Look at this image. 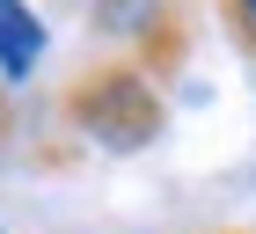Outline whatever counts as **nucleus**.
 I'll return each instance as SVG.
<instances>
[{
	"label": "nucleus",
	"instance_id": "f257e3e1",
	"mask_svg": "<svg viewBox=\"0 0 256 234\" xmlns=\"http://www.w3.org/2000/svg\"><path fill=\"white\" fill-rule=\"evenodd\" d=\"M59 117L74 124L88 146L102 154H146L161 132H168V96H161V80L132 58H96V66H80L74 80L59 88Z\"/></svg>",
	"mask_w": 256,
	"mask_h": 234
},
{
	"label": "nucleus",
	"instance_id": "f03ea898",
	"mask_svg": "<svg viewBox=\"0 0 256 234\" xmlns=\"http://www.w3.org/2000/svg\"><path fill=\"white\" fill-rule=\"evenodd\" d=\"M88 30L124 44V58L146 66L154 80H168L183 66V8L176 0H88Z\"/></svg>",
	"mask_w": 256,
	"mask_h": 234
},
{
	"label": "nucleus",
	"instance_id": "7ed1b4c3",
	"mask_svg": "<svg viewBox=\"0 0 256 234\" xmlns=\"http://www.w3.org/2000/svg\"><path fill=\"white\" fill-rule=\"evenodd\" d=\"M44 22H37V8L30 0H0V80L8 88H22V80L44 66Z\"/></svg>",
	"mask_w": 256,
	"mask_h": 234
},
{
	"label": "nucleus",
	"instance_id": "20e7f679",
	"mask_svg": "<svg viewBox=\"0 0 256 234\" xmlns=\"http://www.w3.org/2000/svg\"><path fill=\"white\" fill-rule=\"evenodd\" d=\"M220 22H227L234 52H242V58H256V0H220Z\"/></svg>",
	"mask_w": 256,
	"mask_h": 234
},
{
	"label": "nucleus",
	"instance_id": "39448f33",
	"mask_svg": "<svg viewBox=\"0 0 256 234\" xmlns=\"http://www.w3.org/2000/svg\"><path fill=\"white\" fill-rule=\"evenodd\" d=\"M15 139V96H8V80H0V146Z\"/></svg>",
	"mask_w": 256,
	"mask_h": 234
},
{
	"label": "nucleus",
	"instance_id": "423d86ee",
	"mask_svg": "<svg viewBox=\"0 0 256 234\" xmlns=\"http://www.w3.org/2000/svg\"><path fill=\"white\" fill-rule=\"evenodd\" d=\"M227 234H256V227H227Z\"/></svg>",
	"mask_w": 256,
	"mask_h": 234
}]
</instances>
